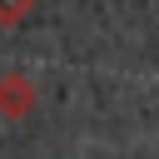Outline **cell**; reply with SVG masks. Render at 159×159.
I'll return each instance as SVG.
<instances>
[{
  "instance_id": "obj_1",
  "label": "cell",
  "mask_w": 159,
  "mask_h": 159,
  "mask_svg": "<svg viewBox=\"0 0 159 159\" xmlns=\"http://www.w3.org/2000/svg\"><path fill=\"white\" fill-rule=\"evenodd\" d=\"M35 109H40L35 80L20 75V70H5V75H0V114H5V119H30Z\"/></svg>"
},
{
  "instance_id": "obj_2",
  "label": "cell",
  "mask_w": 159,
  "mask_h": 159,
  "mask_svg": "<svg viewBox=\"0 0 159 159\" xmlns=\"http://www.w3.org/2000/svg\"><path fill=\"white\" fill-rule=\"evenodd\" d=\"M35 5H40V0H0V25H5V30L25 25V20L35 15Z\"/></svg>"
}]
</instances>
